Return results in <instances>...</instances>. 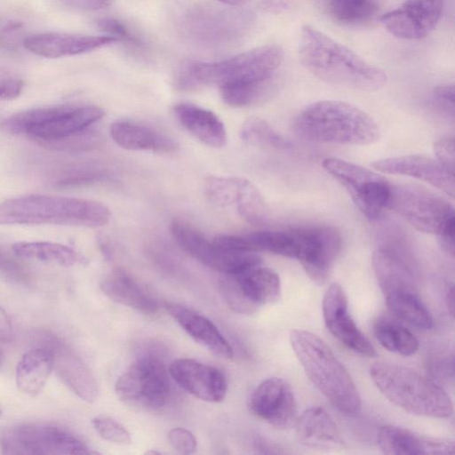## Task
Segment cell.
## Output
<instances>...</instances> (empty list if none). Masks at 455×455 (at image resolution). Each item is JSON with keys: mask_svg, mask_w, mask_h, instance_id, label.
Listing matches in <instances>:
<instances>
[{"mask_svg": "<svg viewBox=\"0 0 455 455\" xmlns=\"http://www.w3.org/2000/svg\"><path fill=\"white\" fill-rule=\"evenodd\" d=\"M43 347L48 348L53 358V370L62 382L77 396L93 403L99 389L95 378L87 365L65 342L50 333L44 334Z\"/></svg>", "mask_w": 455, "mask_h": 455, "instance_id": "ac0fdd59", "label": "cell"}, {"mask_svg": "<svg viewBox=\"0 0 455 455\" xmlns=\"http://www.w3.org/2000/svg\"><path fill=\"white\" fill-rule=\"evenodd\" d=\"M241 138L247 144L277 150H287L291 143L259 117H250L243 124Z\"/></svg>", "mask_w": 455, "mask_h": 455, "instance_id": "e575fe53", "label": "cell"}, {"mask_svg": "<svg viewBox=\"0 0 455 455\" xmlns=\"http://www.w3.org/2000/svg\"><path fill=\"white\" fill-rule=\"evenodd\" d=\"M0 269L15 277L20 278L22 276V271L19 266L2 254H0Z\"/></svg>", "mask_w": 455, "mask_h": 455, "instance_id": "7dc6e473", "label": "cell"}, {"mask_svg": "<svg viewBox=\"0 0 455 455\" xmlns=\"http://www.w3.org/2000/svg\"><path fill=\"white\" fill-rule=\"evenodd\" d=\"M283 60V49L266 44L235 56L213 62H188L180 73L181 87L218 85L263 82L274 79Z\"/></svg>", "mask_w": 455, "mask_h": 455, "instance_id": "8992f818", "label": "cell"}, {"mask_svg": "<svg viewBox=\"0 0 455 455\" xmlns=\"http://www.w3.org/2000/svg\"><path fill=\"white\" fill-rule=\"evenodd\" d=\"M169 315L197 343L214 355L232 359L233 349L215 324L200 313L177 303H166Z\"/></svg>", "mask_w": 455, "mask_h": 455, "instance_id": "603a6c76", "label": "cell"}, {"mask_svg": "<svg viewBox=\"0 0 455 455\" xmlns=\"http://www.w3.org/2000/svg\"><path fill=\"white\" fill-rule=\"evenodd\" d=\"M12 338V328L6 311L0 307V341L9 342Z\"/></svg>", "mask_w": 455, "mask_h": 455, "instance_id": "bcb514c9", "label": "cell"}, {"mask_svg": "<svg viewBox=\"0 0 455 455\" xmlns=\"http://www.w3.org/2000/svg\"><path fill=\"white\" fill-rule=\"evenodd\" d=\"M322 310L326 328L339 342L359 355L376 356L373 345L349 314L347 297L340 284L335 283L328 287L323 298Z\"/></svg>", "mask_w": 455, "mask_h": 455, "instance_id": "5bb4252c", "label": "cell"}, {"mask_svg": "<svg viewBox=\"0 0 455 455\" xmlns=\"http://www.w3.org/2000/svg\"><path fill=\"white\" fill-rule=\"evenodd\" d=\"M385 299L389 310L397 318L421 330L433 327V317L416 290L391 293Z\"/></svg>", "mask_w": 455, "mask_h": 455, "instance_id": "4dcf8cb0", "label": "cell"}, {"mask_svg": "<svg viewBox=\"0 0 455 455\" xmlns=\"http://www.w3.org/2000/svg\"><path fill=\"white\" fill-rule=\"evenodd\" d=\"M292 350L307 376L340 412L354 415L361 410V398L347 369L325 342L300 329L291 331Z\"/></svg>", "mask_w": 455, "mask_h": 455, "instance_id": "3957f363", "label": "cell"}, {"mask_svg": "<svg viewBox=\"0 0 455 455\" xmlns=\"http://www.w3.org/2000/svg\"><path fill=\"white\" fill-rule=\"evenodd\" d=\"M3 454L60 455L92 453L77 436L56 425L25 423L6 429L0 435Z\"/></svg>", "mask_w": 455, "mask_h": 455, "instance_id": "52a82bcc", "label": "cell"}, {"mask_svg": "<svg viewBox=\"0 0 455 455\" xmlns=\"http://www.w3.org/2000/svg\"><path fill=\"white\" fill-rule=\"evenodd\" d=\"M299 55L311 74L332 85L375 92L387 82L384 70L308 25L300 30Z\"/></svg>", "mask_w": 455, "mask_h": 455, "instance_id": "6da1fadb", "label": "cell"}, {"mask_svg": "<svg viewBox=\"0 0 455 455\" xmlns=\"http://www.w3.org/2000/svg\"><path fill=\"white\" fill-rule=\"evenodd\" d=\"M374 335L384 348L403 356L412 355L419 349L417 337L407 328L393 321H378L374 326Z\"/></svg>", "mask_w": 455, "mask_h": 455, "instance_id": "1f68e13d", "label": "cell"}, {"mask_svg": "<svg viewBox=\"0 0 455 455\" xmlns=\"http://www.w3.org/2000/svg\"><path fill=\"white\" fill-rule=\"evenodd\" d=\"M371 165L384 173L404 175L426 181L454 197V173L438 160L421 155H408L375 161Z\"/></svg>", "mask_w": 455, "mask_h": 455, "instance_id": "d6986e66", "label": "cell"}, {"mask_svg": "<svg viewBox=\"0 0 455 455\" xmlns=\"http://www.w3.org/2000/svg\"><path fill=\"white\" fill-rule=\"evenodd\" d=\"M442 249L451 257L454 256L455 220L451 217L437 234Z\"/></svg>", "mask_w": 455, "mask_h": 455, "instance_id": "7bdbcfd3", "label": "cell"}, {"mask_svg": "<svg viewBox=\"0 0 455 455\" xmlns=\"http://www.w3.org/2000/svg\"><path fill=\"white\" fill-rule=\"evenodd\" d=\"M116 394L125 403L147 410H159L171 396L169 371L154 355L134 362L116 380Z\"/></svg>", "mask_w": 455, "mask_h": 455, "instance_id": "ba28073f", "label": "cell"}, {"mask_svg": "<svg viewBox=\"0 0 455 455\" xmlns=\"http://www.w3.org/2000/svg\"><path fill=\"white\" fill-rule=\"evenodd\" d=\"M233 207L250 224L262 226L268 222L267 204L259 189L244 178Z\"/></svg>", "mask_w": 455, "mask_h": 455, "instance_id": "d6a6232c", "label": "cell"}, {"mask_svg": "<svg viewBox=\"0 0 455 455\" xmlns=\"http://www.w3.org/2000/svg\"><path fill=\"white\" fill-rule=\"evenodd\" d=\"M64 3L71 7L95 11L111 4L113 0H63Z\"/></svg>", "mask_w": 455, "mask_h": 455, "instance_id": "f6af8a7d", "label": "cell"}, {"mask_svg": "<svg viewBox=\"0 0 455 455\" xmlns=\"http://www.w3.org/2000/svg\"><path fill=\"white\" fill-rule=\"evenodd\" d=\"M109 132L113 140L128 150L171 153L179 148L178 142L170 134L149 124L135 121L114 122Z\"/></svg>", "mask_w": 455, "mask_h": 455, "instance_id": "cb8c5ba5", "label": "cell"}, {"mask_svg": "<svg viewBox=\"0 0 455 455\" xmlns=\"http://www.w3.org/2000/svg\"><path fill=\"white\" fill-rule=\"evenodd\" d=\"M295 435L306 447L318 451H334L345 446L339 429L325 409L313 406L295 419Z\"/></svg>", "mask_w": 455, "mask_h": 455, "instance_id": "7402d4cb", "label": "cell"}, {"mask_svg": "<svg viewBox=\"0 0 455 455\" xmlns=\"http://www.w3.org/2000/svg\"><path fill=\"white\" fill-rule=\"evenodd\" d=\"M370 375L381 394L406 411L438 419L452 415L453 403L448 394L409 368L378 362L371 366Z\"/></svg>", "mask_w": 455, "mask_h": 455, "instance_id": "5b68a950", "label": "cell"}, {"mask_svg": "<svg viewBox=\"0 0 455 455\" xmlns=\"http://www.w3.org/2000/svg\"><path fill=\"white\" fill-rule=\"evenodd\" d=\"M100 288L110 299L143 314L157 312L156 301L126 271L115 268L101 280Z\"/></svg>", "mask_w": 455, "mask_h": 455, "instance_id": "4316f807", "label": "cell"}, {"mask_svg": "<svg viewBox=\"0 0 455 455\" xmlns=\"http://www.w3.org/2000/svg\"><path fill=\"white\" fill-rule=\"evenodd\" d=\"M251 412L262 420L285 428L294 423L297 403L293 391L284 379L272 377L262 381L250 399Z\"/></svg>", "mask_w": 455, "mask_h": 455, "instance_id": "2e32d148", "label": "cell"}, {"mask_svg": "<svg viewBox=\"0 0 455 455\" xmlns=\"http://www.w3.org/2000/svg\"><path fill=\"white\" fill-rule=\"evenodd\" d=\"M433 107L442 115L454 119V86L445 84L436 87L432 95Z\"/></svg>", "mask_w": 455, "mask_h": 455, "instance_id": "ab89813d", "label": "cell"}, {"mask_svg": "<svg viewBox=\"0 0 455 455\" xmlns=\"http://www.w3.org/2000/svg\"><path fill=\"white\" fill-rule=\"evenodd\" d=\"M98 26L102 31L106 32L108 36L115 37L118 41L122 40L137 46L142 44L140 38L132 34L124 23L116 19H101L99 20Z\"/></svg>", "mask_w": 455, "mask_h": 455, "instance_id": "f35d334b", "label": "cell"}, {"mask_svg": "<svg viewBox=\"0 0 455 455\" xmlns=\"http://www.w3.org/2000/svg\"><path fill=\"white\" fill-rule=\"evenodd\" d=\"M257 447H258V449L261 450L260 452H263V453H283L284 452L283 451L281 450V448H279L275 444H273V443H270L267 442H263V441H259Z\"/></svg>", "mask_w": 455, "mask_h": 455, "instance_id": "c3c4849f", "label": "cell"}, {"mask_svg": "<svg viewBox=\"0 0 455 455\" xmlns=\"http://www.w3.org/2000/svg\"><path fill=\"white\" fill-rule=\"evenodd\" d=\"M434 150L438 160L446 169L454 173V141L452 138H442L435 143Z\"/></svg>", "mask_w": 455, "mask_h": 455, "instance_id": "b9f144b4", "label": "cell"}, {"mask_svg": "<svg viewBox=\"0 0 455 455\" xmlns=\"http://www.w3.org/2000/svg\"><path fill=\"white\" fill-rule=\"evenodd\" d=\"M294 259H297L308 277L317 284L324 283L342 248V236L330 226L291 228Z\"/></svg>", "mask_w": 455, "mask_h": 455, "instance_id": "7c38bea8", "label": "cell"}, {"mask_svg": "<svg viewBox=\"0 0 455 455\" xmlns=\"http://www.w3.org/2000/svg\"><path fill=\"white\" fill-rule=\"evenodd\" d=\"M53 371V358L45 347L27 351L16 367L15 381L18 389L31 396L38 395Z\"/></svg>", "mask_w": 455, "mask_h": 455, "instance_id": "f1b7e54d", "label": "cell"}, {"mask_svg": "<svg viewBox=\"0 0 455 455\" xmlns=\"http://www.w3.org/2000/svg\"><path fill=\"white\" fill-rule=\"evenodd\" d=\"M372 267L384 296L407 290H416L412 273L398 251L388 246L376 249Z\"/></svg>", "mask_w": 455, "mask_h": 455, "instance_id": "83f0119b", "label": "cell"}, {"mask_svg": "<svg viewBox=\"0 0 455 455\" xmlns=\"http://www.w3.org/2000/svg\"><path fill=\"white\" fill-rule=\"evenodd\" d=\"M387 208L416 229L435 235L454 216L445 199L416 185H391Z\"/></svg>", "mask_w": 455, "mask_h": 455, "instance_id": "8fae6325", "label": "cell"}, {"mask_svg": "<svg viewBox=\"0 0 455 455\" xmlns=\"http://www.w3.org/2000/svg\"><path fill=\"white\" fill-rule=\"evenodd\" d=\"M171 232L183 251L204 266L224 275L234 274L262 263L261 258L256 252L224 249L180 220H172Z\"/></svg>", "mask_w": 455, "mask_h": 455, "instance_id": "4fadbf2b", "label": "cell"}, {"mask_svg": "<svg viewBox=\"0 0 455 455\" xmlns=\"http://www.w3.org/2000/svg\"><path fill=\"white\" fill-rule=\"evenodd\" d=\"M24 82L9 78L0 82V100H10L17 98L22 92Z\"/></svg>", "mask_w": 455, "mask_h": 455, "instance_id": "ee69618b", "label": "cell"}, {"mask_svg": "<svg viewBox=\"0 0 455 455\" xmlns=\"http://www.w3.org/2000/svg\"><path fill=\"white\" fill-rule=\"evenodd\" d=\"M275 80L228 84L220 89L224 102L231 107L242 108L259 103L267 98L274 90Z\"/></svg>", "mask_w": 455, "mask_h": 455, "instance_id": "836d02e7", "label": "cell"}, {"mask_svg": "<svg viewBox=\"0 0 455 455\" xmlns=\"http://www.w3.org/2000/svg\"><path fill=\"white\" fill-rule=\"evenodd\" d=\"M331 17L346 25H357L369 20L376 11L375 0H327Z\"/></svg>", "mask_w": 455, "mask_h": 455, "instance_id": "8d00e7d4", "label": "cell"}, {"mask_svg": "<svg viewBox=\"0 0 455 455\" xmlns=\"http://www.w3.org/2000/svg\"><path fill=\"white\" fill-rule=\"evenodd\" d=\"M92 424L98 435L106 441L122 445L130 444L132 442L127 429L112 418L98 416L92 419Z\"/></svg>", "mask_w": 455, "mask_h": 455, "instance_id": "74e56055", "label": "cell"}, {"mask_svg": "<svg viewBox=\"0 0 455 455\" xmlns=\"http://www.w3.org/2000/svg\"><path fill=\"white\" fill-rule=\"evenodd\" d=\"M173 112L180 124L201 142L213 148L226 146V127L212 111L191 103H179Z\"/></svg>", "mask_w": 455, "mask_h": 455, "instance_id": "484cf974", "label": "cell"}, {"mask_svg": "<svg viewBox=\"0 0 455 455\" xmlns=\"http://www.w3.org/2000/svg\"><path fill=\"white\" fill-rule=\"evenodd\" d=\"M105 116L95 105L67 106L64 109L34 127L29 136L46 141L60 140L76 134Z\"/></svg>", "mask_w": 455, "mask_h": 455, "instance_id": "d4e9b609", "label": "cell"}, {"mask_svg": "<svg viewBox=\"0 0 455 455\" xmlns=\"http://www.w3.org/2000/svg\"><path fill=\"white\" fill-rule=\"evenodd\" d=\"M444 0H405L380 17L385 28L396 37L415 40L427 36L438 24Z\"/></svg>", "mask_w": 455, "mask_h": 455, "instance_id": "9a60e30c", "label": "cell"}, {"mask_svg": "<svg viewBox=\"0 0 455 455\" xmlns=\"http://www.w3.org/2000/svg\"><path fill=\"white\" fill-rule=\"evenodd\" d=\"M377 442L380 451L389 455H442L455 451L453 440L426 436L395 426L382 427Z\"/></svg>", "mask_w": 455, "mask_h": 455, "instance_id": "44dd1931", "label": "cell"}, {"mask_svg": "<svg viewBox=\"0 0 455 455\" xmlns=\"http://www.w3.org/2000/svg\"><path fill=\"white\" fill-rule=\"evenodd\" d=\"M220 291L228 307L239 314H252L260 307L276 302L281 297V282L272 269L258 264L225 275Z\"/></svg>", "mask_w": 455, "mask_h": 455, "instance_id": "9c48e42d", "label": "cell"}, {"mask_svg": "<svg viewBox=\"0 0 455 455\" xmlns=\"http://www.w3.org/2000/svg\"><path fill=\"white\" fill-rule=\"evenodd\" d=\"M322 165L350 195L355 204L370 220H377L387 203L391 184L381 175L343 159L328 157Z\"/></svg>", "mask_w": 455, "mask_h": 455, "instance_id": "30bf717a", "label": "cell"}, {"mask_svg": "<svg viewBox=\"0 0 455 455\" xmlns=\"http://www.w3.org/2000/svg\"><path fill=\"white\" fill-rule=\"evenodd\" d=\"M110 211L104 204L84 198L28 195L0 203L1 225H65L86 228L108 223Z\"/></svg>", "mask_w": 455, "mask_h": 455, "instance_id": "7a4b0ae2", "label": "cell"}, {"mask_svg": "<svg viewBox=\"0 0 455 455\" xmlns=\"http://www.w3.org/2000/svg\"><path fill=\"white\" fill-rule=\"evenodd\" d=\"M1 413H2V411H1V409H0V415H1Z\"/></svg>", "mask_w": 455, "mask_h": 455, "instance_id": "f5cc1de1", "label": "cell"}, {"mask_svg": "<svg viewBox=\"0 0 455 455\" xmlns=\"http://www.w3.org/2000/svg\"><path fill=\"white\" fill-rule=\"evenodd\" d=\"M147 454H160V452L155 451H148Z\"/></svg>", "mask_w": 455, "mask_h": 455, "instance_id": "816d5d0a", "label": "cell"}, {"mask_svg": "<svg viewBox=\"0 0 455 455\" xmlns=\"http://www.w3.org/2000/svg\"><path fill=\"white\" fill-rule=\"evenodd\" d=\"M118 42L110 36H83L48 32L29 36L24 47L35 55L44 58H60L84 54Z\"/></svg>", "mask_w": 455, "mask_h": 455, "instance_id": "ffe728a7", "label": "cell"}, {"mask_svg": "<svg viewBox=\"0 0 455 455\" xmlns=\"http://www.w3.org/2000/svg\"><path fill=\"white\" fill-rule=\"evenodd\" d=\"M220 3L230 6H241L245 4L249 0H218Z\"/></svg>", "mask_w": 455, "mask_h": 455, "instance_id": "f907efd6", "label": "cell"}, {"mask_svg": "<svg viewBox=\"0 0 455 455\" xmlns=\"http://www.w3.org/2000/svg\"><path fill=\"white\" fill-rule=\"evenodd\" d=\"M296 132L311 141L368 145L379 136L376 122L357 107L339 100H320L307 106L294 121Z\"/></svg>", "mask_w": 455, "mask_h": 455, "instance_id": "277c9868", "label": "cell"}, {"mask_svg": "<svg viewBox=\"0 0 455 455\" xmlns=\"http://www.w3.org/2000/svg\"><path fill=\"white\" fill-rule=\"evenodd\" d=\"M65 107L61 105L20 111L6 117L0 127L12 135H28L34 127L56 116Z\"/></svg>", "mask_w": 455, "mask_h": 455, "instance_id": "d590c367", "label": "cell"}, {"mask_svg": "<svg viewBox=\"0 0 455 455\" xmlns=\"http://www.w3.org/2000/svg\"><path fill=\"white\" fill-rule=\"evenodd\" d=\"M168 440L177 451L182 454H191L196 449V439L194 435L183 427H175L169 431Z\"/></svg>", "mask_w": 455, "mask_h": 455, "instance_id": "60d3db41", "label": "cell"}, {"mask_svg": "<svg viewBox=\"0 0 455 455\" xmlns=\"http://www.w3.org/2000/svg\"><path fill=\"white\" fill-rule=\"evenodd\" d=\"M447 300V307L451 314H453L454 311V292H453V287H451L447 293L446 296Z\"/></svg>", "mask_w": 455, "mask_h": 455, "instance_id": "681fc988", "label": "cell"}, {"mask_svg": "<svg viewBox=\"0 0 455 455\" xmlns=\"http://www.w3.org/2000/svg\"><path fill=\"white\" fill-rule=\"evenodd\" d=\"M169 375L186 392L208 403H220L227 394L228 380L216 367L194 359L180 358L169 367Z\"/></svg>", "mask_w": 455, "mask_h": 455, "instance_id": "e0dca14e", "label": "cell"}, {"mask_svg": "<svg viewBox=\"0 0 455 455\" xmlns=\"http://www.w3.org/2000/svg\"><path fill=\"white\" fill-rule=\"evenodd\" d=\"M13 253L21 259L53 263L63 267L84 264L86 259L65 244L53 242H18L12 245Z\"/></svg>", "mask_w": 455, "mask_h": 455, "instance_id": "f546056e", "label": "cell"}]
</instances>
